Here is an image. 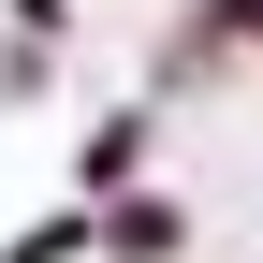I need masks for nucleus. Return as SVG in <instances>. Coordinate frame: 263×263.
I'll list each match as a JSON object with an SVG mask.
<instances>
[{
	"instance_id": "nucleus-1",
	"label": "nucleus",
	"mask_w": 263,
	"mask_h": 263,
	"mask_svg": "<svg viewBox=\"0 0 263 263\" xmlns=\"http://www.w3.org/2000/svg\"><path fill=\"white\" fill-rule=\"evenodd\" d=\"M103 249H132V263H176V205H117V219H103Z\"/></svg>"
}]
</instances>
